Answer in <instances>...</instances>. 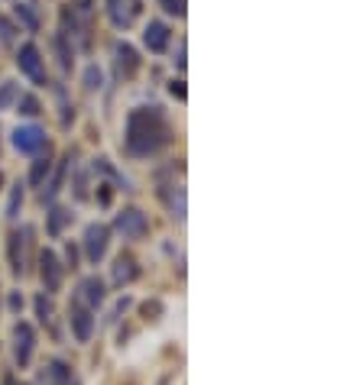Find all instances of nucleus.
Wrapping results in <instances>:
<instances>
[{"label":"nucleus","mask_w":363,"mask_h":385,"mask_svg":"<svg viewBox=\"0 0 363 385\" xmlns=\"http://www.w3.org/2000/svg\"><path fill=\"white\" fill-rule=\"evenodd\" d=\"M169 143V123L159 113V107H136L126 117V153L130 155H146L159 153Z\"/></svg>","instance_id":"nucleus-1"},{"label":"nucleus","mask_w":363,"mask_h":385,"mask_svg":"<svg viewBox=\"0 0 363 385\" xmlns=\"http://www.w3.org/2000/svg\"><path fill=\"white\" fill-rule=\"evenodd\" d=\"M114 227H117V233H124L126 240H140V237H146L149 220H146L143 210L126 207V210H120L117 217H114Z\"/></svg>","instance_id":"nucleus-2"},{"label":"nucleus","mask_w":363,"mask_h":385,"mask_svg":"<svg viewBox=\"0 0 363 385\" xmlns=\"http://www.w3.org/2000/svg\"><path fill=\"white\" fill-rule=\"evenodd\" d=\"M107 243H111V227L91 224L88 230H84V256H88V262H94V266H98V262L104 260Z\"/></svg>","instance_id":"nucleus-3"},{"label":"nucleus","mask_w":363,"mask_h":385,"mask_svg":"<svg viewBox=\"0 0 363 385\" xmlns=\"http://www.w3.org/2000/svg\"><path fill=\"white\" fill-rule=\"evenodd\" d=\"M16 65H20L23 75H29L36 84H46V68H42V56H39V49H36L33 42L20 46V52H16Z\"/></svg>","instance_id":"nucleus-4"},{"label":"nucleus","mask_w":363,"mask_h":385,"mask_svg":"<svg viewBox=\"0 0 363 385\" xmlns=\"http://www.w3.org/2000/svg\"><path fill=\"white\" fill-rule=\"evenodd\" d=\"M39 279L46 285V292H59L62 288V262L52 250H42L39 252Z\"/></svg>","instance_id":"nucleus-5"},{"label":"nucleus","mask_w":363,"mask_h":385,"mask_svg":"<svg viewBox=\"0 0 363 385\" xmlns=\"http://www.w3.org/2000/svg\"><path fill=\"white\" fill-rule=\"evenodd\" d=\"M33 350H36V330L29 327V324L20 321L14 327V356H16V366H29Z\"/></svg>","instance_id":"nucleus-6"},{"label":"nucleus","mask_w":363,"mask_h":385,"mask_svg":"<svg viewBox=\"0 0 363 385\" xmlns=\"http://www.w3.org/2000/svg\"><path fill=\"white\" fill-rule=\"evenodd\" d=\"M14 146H16V153L33 155V153H39V149L46 146V133H42L39 126H16L14 130Z\"/></svg>","instance_id":"nucleus-7"},{"label":"nucleus","mask_w":363,"mask_h":385,"mask_svg":"<svg viewBox=\"0 0 363 385\" xmlns=\"http://www.w3.org/2000/svg\"><path fill=\"white\" fill-rule=\"evenodd\" d=\"M143 10V0H107V14H111L114 26H130L136 20V14Z\"/></svg>","instance_id":"nucleus-8"},{"label":"nucleus","mask_w":363,"mask_h":385,"mask_svg":"<svg viewBox=\"0 0 363 385\" xmlns=\"http://www.w3.org/2000/svg\"><path fill=\"white\" fill-rule=\"evenodd\" d=\"M71 321V334H75L78 344H88L91 334H94V314H91V308H84V304H75L69 314Z\"/></svg>","instance_id":"nucleus-9"},{"label":"nucleus","mask_w":363,"mask_h":385,"mask_svg":"<svg viewBox=\"0 0 363 385\" xmlns=\"http://www.w3.org/2000/svg\"><path fill=\"white\" fill-rule=\"evenodd\" d=\"M104 298H107V292L98 275H88L81 282V288H78V304H84V308H98V304H104Z\"/></svg>","instance_id":"nucleus-10"},{"label":"nucleus","mask_w":363,"mask_h":385,"mask_svg":"<svg viewBox=\"0 0 363 385\" xmlns=\"http://www.w3.org/2000/svg\"><path fill=\"white\" fill-rule=\"evenodd\" d=\"M114 56H117V75L120 78L136 75V68H140V56H136V49H133L130 42H117V46H114Z\"/></svg>","instance_id":"nucleus-11"},{"label":"nucleus","mask_w":363,"mask_h":385,"mask_svg":"<svg viewBox=\"0 0 363 385\" xmlns=\"http://www.w3.org/2000/svg\"><path fill=\"white\" fill-rule=\"evenodd\" d=\"M26 237H29V227L10 233V272H14V275L26 272V266H23V250H26V243H29Z\"/></svg>","instance_id":"nucleus-12"},{"label":"nucleus","mask_w":363,"mask_h":385,"mask_svg":"<svg viewBox=\"0 0 363 385\" xmlns=\"http://www.w3.org/2000/svg\"><path fill=\"white\" fill-rule=\"evenodd\" d=\"M169 39H172V33H169V26L166 23H159V20H153L146 29H143V42H146L149 52H166Z\"/></svg>","instance_id":"nucleus-13"},{"label":"nucleus","mask_w":363,"mask_h":385,"mask_svg":"<svg viewBox=\"0 0 363 385\" xmlns=\"http://www.w3.org/2000/svg\"><path fill=\"white\" fill-rule=\"evenodd\" d=\"M71 366L69 363H62V359H52L46 369L39 372V385H65V382H71Z\"/></svg>","instance_id":"nucleus-14"},{"label":"nucleus","mask_w":363,"mask_h":385,"mask_svg":"<svg viewBox=\"0 0 363 385\" xmlns=\"http://www.w3.org/2000/svg\"><path fill=\"white\" fill-rule=\"evenodd\" d=\"M136 275H140L136 260H133V256H117V262H114V285L124 288V285H130Z\"/></svg>","instance_id":"nucleus-15"},{"label":"nucleus","mask_w":363,"mask_h":385,"mask_svg":"<svg viewBox=\"0 0 363 385\" xmlns=\"http://www.w3.org/2000/svg\"><path fill=\"white\" fill-rule=\"evenodd\" d=\"M162 197L169 201L172 217L182 224V220H185V188H182V185H169V191H162Z\"/></svg>","instance_id":"nucleus-16"},{"label":"nucleus","mask_w":363,"mask_h":385,"mask_svg":"<svg viewBox=\"0 0 363 385\" xmlns=\"http://www.w3.org/2000/svg\"><path fill=\"white\" fill-rule=\"evenodd\" d=\"M49 172H52V159H49V149H46V155H39V159L29 165V185H46Z\"/></svg>","instance_id":"nucleus-17"},{"label":"nucleus","mask_w":363,"mask_h":385,"mask_svg":"<svg viewBox=\"0 0 363 385\" xmlns=\"http://www.w3.org/2000/svg\"><path fill=\"white\" fill-rule=\"evenodd\" d=\"M69 162H71V155H65L62 162H59V172L52 175V182H49V188L42 191V201H52V197L62 191V182H65V168H69Z\"/></svg>","instance_id":"nucleus-18"},{"label":"nucleus","mask_w":363,"mask_h":385,"mask_svg":"<svg viewBox=\"0 0 363 385\" xmlns=\"http://www.w3.org/2000/svg\"><path fill=\"white\" fill-rule=\"evenodd\" d=\"M71 220V214L65 207H52L49 210V224H46V230H49V237H59V233L65 230V224Z\"/></svg>","instance_id":"nucleus-19"},{"label":"nucleus","mask_w":363,"mask_h":385,"mask_svg":"<svg viewBox=\"0 0 363 385\" xmlns=\"http://www.w3.org/2000/svg\"><path fill=\"white\" fill-rule=\"evenodd\" d=\"M56 52H59V65H62V71H71V49H69V39H65V33L56 36Z\"/></svg>","instance_id":"nucleus-20"},{"label":"nucleus","mask_w":363,"mask_h":385,"mask_svg":"<svg viewBox=\"0 0 363 385\" xmlns=\"http://www.w3.org/2000/svg\"><path fill=\"white\" fill-rule=\"evenodd\" d=\"M16 111H20L23 117H36L42 107H39V101H36L33 94H20V98H16Z\"/></svg>","instance_id":"nucleus-21"},{"label":"nucleus","mask_w":363,"mask_h":385,"mask_svg":"<svg viewBox=\"0 0 363 385\" xmlns=\"http://www.w3.org/2000/svg\"><path fill=\"white\" fill-rule=\"evenodd\" d=\"M20 204H23V185L16 182L14 191H10V201H7V217L16 220V214H20Z\"/></svg>","instance_id":"nucleus-22"},{"label":"nucleus","mask_w":363,"mask_h":385,"mask_svg":"<svg viewBox=\"0 0 363 385\" xmlns=\"http://www.w3.org/2000/svg\"><path fill=\"white\" fill-rule=\"evenodd\" d=\"M16 16H20L23 23H26V29H39V16L33 14V7H29V4H16Z\"/></svg>","instance_id":"nucleus-23"},{"label":"nucleus","mask_w":363,"mask_h":385,"mask_svg":"<svg viewBox=\"0 0 363 385\" xmlns=\"http://www.w3.org/2000/svg\"><path fill=\"white\" fill-rule=\"evenodd\" d=\"M16 98H20V94H16V84H14V81H4V84H0V111H7V107L14 104Z\"/></svg>","instance_id":"nucleus-24"},{"label":"nucleus","mask_w":363,"mask_h":385,"mask_svg":"<svg viewBox=\"0 0 363 385\" xmlns=\"http://www.w3.org/2000/svg\"><path fill=\"white\" fill-rule=\"evenodd\" d=\"M36 314H39V321H42V324H49V321H52V302L46 298V294H39V298H36Z\"/></svg>","instance_id":"nucleus-25"},{"label":"nucleus","mask_w":363,"mask_h":385,"mask_svg":"<svg viewBox=\"0 0 363 385\" xmlns=\"http://www.w3.org/2000/svg\"><path fill=\"white\" fill-rule=\"evenodd\" d=\"M84 88H88V91H98L101 88V68L98 65H91V68L84 71Z\"/></svg>","instance_id":"nucleus-26"},{"label":"nucleus","mask_w":363,"mask_h":385,"mask_svg":"<svg viewBox=\"0 0 363 385\" xmlns=\"http://www.w3.org/2000/svg\"><path fill=\"white\" fill-rule=\"evenodd\" d=\"M0 39H4V42H14L16 39V29H14V23H10L7 16H0Z\"/></svg>","instance_id":"nucleus-27"},{"label":"nucleus","mask_w":363,"mask_h":385,"mask_svg":"<svg viewBox=\"0 0 363 385\" xmlns=\"http://www.w3.org/2000/svg\"><path fill=\"white\" fill-rule=\"evenodd\" d=\"M162 10L172 16H185V0H162Z\"/></svg>","instance_id":"nucleus-28"},{"label":"nucleus","mask_w":363,"mask_h":385,"mask_svg":"<svg viewBox=\"0 0 363 385\" xmlns=\"http://www.w3.org/2000/svg\"><path fill=\"white\" fill-rule=\"evenodd\" d=\"M169 91H172V98L185 101V81H172V84H169Z\"/></svg>","instance_id":"nucleus-29"},{"label":"nucleus","mask_w":363,"mask_h":385,"mask_svg":"<svg viewBox=\"0 0 363 385\" xmlns=\"http://www.w3.org/2000/svg\"><path fill=\"white\" fill-rule=\"evenodd\" d=\"M98 188H101V191H98V201L107 207V204H111V185H98Z\"/></svg>","instance_id":"nucleus-30"},{"label":"nucleus","mask_w":363,"mask_h":385,"mask_svg":"<svg viewBox=\"0 0 363 385\" xmlns=\"http://www.w3.org/2000/svg\"><path fill=\"white\" fill-rule=\"evenodd\" d=\"M143 314H162V304L159 302H146V304H143Z\"/></svg>","instance_id":"nucleus-31"},{"label":"nucleus","mask_w":363,"mask_h":385,"mask_svg":"<svg viewBox=\"0 0 363 385\" xmlns=\"http://www.w3.org/2000/svg\"><path fill=\"white\" fill-rule=\"evenodd\" d=\"M23 308V298L20 294H10V311H20Z\"/></svg>","instance_id":"nucleus-32"},{"label":"nucleus","mask_w":363,"mask_h":385,"mask_svg":"<svg viewBox=\"0 0 363 385\" xmlns=\"http://www.w3.org/2000/svg\"><path fill=\"white\" fill-rule=\"evenodd\" d=\"M4 385H16V379L14 376H4Z\"/></svg>","instance_id":"nucleus-33"},{"label":"nucleus","mask_w":363,"mask_h":385,"mask_svg":"<svg viewBox=\"0 0 363 385\" xmlns=\"http://www.w3.org/2000/svg\"><path fill=\"white\" fill-rule=\"evenodd\" d=\"M65 385H78V379H71V382H65Z\"/></svg>","instance_id":"nucleus-34"},{"label":"nucleus","mask_w":363,"mask_h":385,"mask_svg":"<svg viewBox=\"0 0 363 385\" xmlns=\"http://www.w3.org/2000/svg\"><path fill=\"white\" fill-rule=\"evenodd\" d=\"M0 185H4V175H0Z\"/></svg>","instance_id":"nucleus-35"}]
</instances>
